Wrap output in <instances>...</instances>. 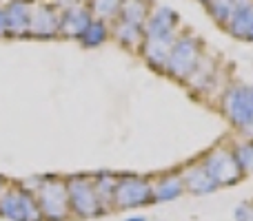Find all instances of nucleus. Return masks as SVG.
Here are the masks:
<instances>
[{
  "label": "nucleus",
  "mask_w": 253,
  "mask_h": 221,
  "mask_svg": "<svg viewBox=\"0 0 253 221\" xmlns=\"http://www.w3.org/2000/svg\"><path fill=\"white\" fill-rule=\"evenodd\" d=\"M218 109L227 117V122L242 135L251 139L253 135V87L251 84L233 82L220 93Z\"/></svg>",
  "instance_id": "nucleus-1"
},
{
  "label": "nucleus",
  "mask_w": 253,
  "mask_h": 221,
  "mask_svg": "<svg viewBox=\"0 0 253 221\" xmlns=\"http://www.w3.org/2000/svg\"><path fill=\"white\" fill-rule=\"evenodd\" d=\"M36 201H38L42 221H67L71 219L69 197H67V179L58 175H42L36 188Z\"/></svg>",
  "instance_id": "nucleus-2"
},
{
  "label": "nucleus",
  "mask_w": 253,
  "mask_h": 221,
  "mask_svg": "<svg viewBox=\"0 0 253 221\" xmlns=\"http://www.w3.org/2000/svg\"><path fill=\"white\" fill-rule=\"evenodd\" d=\"M67 179V197H69V210L74 219H96L102 217L105 210L93 188L91 175H71Z\"/></svg>",
  "instance_id": "nucleus-3"
},
{
  "label": "nucleus",
  "mask_w": 253,
  "mask_h": 221,
  "mask_svg": "<svg viewBox=\"0 0 253 221\" xmlns=\"http://www.w3.org/2000/svg\"><path fill=\"white\" fill-rule=\"evenodd\" d=\"M202 60V44L196 35L182 33L175 38L173 47L169 51L165 64V73L175 78L178 82H187V78L193 73V69L198 66V62Z\"/></svg>",
  "instance_id": "nucleus-4"
},
{
  "label": "nucleus",
  "mask_w": 253,
  "mask_h": 221,
  "mask_svg": "<svg viewBox=\"0 0 253 221\" xmlns=\"http://www.w3.org/2000/svg\"><path fill=\"white\" fill-rule=\"evenodd\" d=\"M200 164L205 166V170L209 173V177L213 179L218 188L236 186L245 177L231 146H213L200 157Z\"/></svg>",
  "instance_id": "nucleus-5"
},
{
  "label": "nucleus",
  "mask_w": 253,
  "mask_h": 221,
  "mask_svg": "<svg viewBox=\"0 0 253 221\" xmlns=\"http://www.w3.org/2000/svg\"><path fill=\"white\" fill-rule=\"evenodd\" d=\"M0 217L7 221H42L36 195L20 184H7L0 192Z\"/></svg>",
  "instance_id": "nucleus-6"
},
{
  "label": "nucleus",
  "mask_w": 253,
  "mask_h": 221,
  "mask_svg": "<svg viewBox=\"0 0 253 221\" xmlns=\"http://www.w3.org/2000/svg\"><path fill=\"white\" fill-rule=\"evenodd\" d=\"M151 204H153L151 177H144V175H118L114 210H135Z\"/></svg>",
  "instance_id": "nucleus-7"
},
{
  "label": "nucleus",
  "mask_w": 253,
  "mask_h": 221,
  "mask_svg": "<svg viewBox=\"0 0 253 221\" xmlns=\"http://www.w3.org/2000/svg\"><path fill=\"white\" fill-rule=\"evenodd\" d=\"M60 33V13L51 4H38L31 7L29 35L34 38H56Z\"/></svg>",
  "instance_id": "nucleus-8"
},
{
  "label": "nucleus",
  "mask_w": 253,
  "mask_h": 221,
  "mask_svg": "<svg viewBox=\"0 0 253 221\" xmlns=\"http://www.w3.org/2000/svg\"><path fill=\"white\" fill-rule=\"evenodd\" d=\"M178 13L171 7H158L149 13L144 22V38H178Z\"/></svg>",
  "instance_id": "nucleus-9"
},
{
  "label": "nucleus",
  "mask_w": 253,
  "mask_h": 221,
  "mask_svg": "<svg viewBox=\"0 0 253 221\" xmlns=\"http://www.w3.org/2000/svg\"><path fill=\"white\" fill-rule=\"evenodd\" d=\"M180 175H182V184H184V192H191V195H211V192L218 190L215 182L209 177V173L205 170V166L198 161H191L184 168H180Z\"/></svg>",
  "instance_id": "nucleus-10"
},
{
  "label": "nucleus",
  "mask_w": 253,
  "mask_h": 221,
  "mask_svg": "<svg viewBox=\"0 0 253 221\" xmlns=\"http://www.w3.org/2000/svg\"><path fill=\"white\" fill-rule=\"evenodd\" d=\"M151 190H153V204H167V201L180 199L184 195V184L180 170L162 173L156 179H151Z\"/></svg>",
  "instance_id": "nucleus-11"
},
{
  "label": "nucleus",
  "mask_w": 253,
  "mask_h": 221,
  "mask_svg": "<svg viewBox=\"0 0 253 221\" xmlns=\"http://www.w3.org/2000/svg\"><path fill=\"white\" fill-rule=\"evenodd\" d=\"M91 20L93 16L87 7L69 4V7H65L60 11V33L65 38H80Z\"/></svg>",
  "instance_id": "nucleus-12"
},
{
  "label": "nucleus",
  "mask_w": 253,
  "mask_h": 221,
  "mask_svg": "<svg viewBox=\"0 0 253 221\" xmlns=\"http://www.w3.org/2000/svg\"><path fill=\"white\" fill-rule=\"evenodd\" d=\"M9 27V38H27L29 35V20H31V2L29 0H11L4 7Z\"/></svg>",
  "instance_id": "nucleus-13"
},
{
  "label": "nucleus",
  "mask_w": 253,
  "mask_h": 221,
  "mask_svg": "<svg viewBox=\"0 0 253 221\" xmlns=\"http://www.w3.org/2000/svg\"><path fill=\"white\" fill-rule=\"evenodd\" d=\"M227 29L236 38L253 42V0H236V11H233Z\"/></svg>",
  "instance_id": "nucleus-14"
},
{
  "label": "nucleus",
  "mask_w": 253,
  "mask_h": 221,
  "mask_svg": "<svg viewBox=\"0 0 253 221\" xmlns=\"http://www.w3.org/2000/svg\"><path fill=\"white\" fill-rule=\"evenodd\" d=\"M175 38H144L142 47V58L147 60V64L156 71H165L167 58H169V51L173 47Z\"/></svg>",
  "instance_id": "nucleus-15"
},
{
  "label": "nucleus",
  "mask_w": 253,
  "mask_h": 221,
  "mask_svg": "<svg viewBox=\"0 0 253 221\" xmlns=\"http://www.w3.org/2000/svg\"><path fill=\"white\" fill-rule=\"evenodd\" d=\"M184 84L191 89L193 95H207L209 89L215 84V64H213V60H209V58L202 56V60L198 62V66L193 69V73L189 75Z\"/></svg>",
  "instance_id": "nucleus-16"
},
{
  "label": "nucleus",
  "mask_w": 253,
  "mask_h": 221,
  "mask_svg": "<svg viewBox=\"0 0 253 221\" xmlns=\"http://www.w3.org/2000/svg\"><path fill=\"white\" fill-rule=\"evenodd\" d=\"M93 177V188H96V195L100 199V206L105 210V215L114 213V195H116V184H118V175L109 173V170H102Z\"/></svg>",
  "instance_id": "nucleus-17"
},
{
  "label": "nucleus",
  "mask_w": 253,
  "mask_h": 221,
  "mask_svg": "<svg viewBox=\"0 0 253 221\" xmlns=\"http://www.w3.org/2000/svg\"><path fill=\"white\" fill-rule=\"evenodd\" d=\"M114 38L126 49H140L142 47V42H144V27L133 25V22L123 20V18H116Z\"/></svg>",
  "instance_id": "nucleus-18"
},
{
  "label": "nucleus",
  "mask_w": 253,
  "mask_h": 221,
  "mask_svg": "<svg viewBox=\"0 0 253 221\" xmlns=\"http://www.w3.org/2000/svg\"><path fill=\"white\" fill-rule=\"evenodd\" d=\"M107 38H109V27H107V22L93 18V20L89 22V27L84 29V33L80 35L78 40L83 42V47L96 49V47H100V44H105Z\"/></svg>",
  "instance_id": "nucleus-19"
},
{
  "label": "nucleus",
  "mask_w": 253,
  "mask_h": 221,
  "mask_svg": "<svg viewBox=\"0 0 253 221\" xmlns=\"http://www.w3.org/2000/svg\"><path fill=\"white\" fill-rule=\"evenodd\" d=\"M149 13H151V11H149L147 0H123V4H120V16L118 18L133 22V25L144 27Z\"/></svg>",
  "instance_id": "nucleus-20"
},
{
  "label": "nucleus",
  "mask_w": 253,
  "mask_h": 221,
  "mask_svg": "<svg viewBox=\"0 0 253 221\" xmlns=\"http://www.w3.org/2000/svg\"><path fill=\"white\" fill-rule=\"evenodd\" d=\"M120 4H123V0H89L91 16L105 22L120 16Z\"/></svg>",
  "instance_id": "nucleus-21"
},
{
  "label": "nucleus",
  "mask_w": 253,
  "mask_h": 221,
  "mask_svg": "<svg viewBox=\"0 0 253 221\" xmlns=\"http://www.w3.org/2000/svg\"><path fill=\"white\" fill-rule=\"evenodd\" d=\"M207 7H209L211 18H213L218 25L227 27L229 20H231V16H233V11H236V0H209Z\"/></svg>",
  "instance_id": "nucleus-22"
},
{
  "label": "nucleus",
  "mask_w": 253,
  "mask_h": 221,
  "mask_svg": "<svg viewBox=\"0 0 253 221\" xmlns=\"http://www.w3.org/2000/svg\"><path fill=\"white\" fill-rule=\"evenodd\" d=\"M233 155L238 159V166L245 175H253V139H242V142L233 144Z\"/></svg>",
  "instance_id": "nucleus-23"
},
{
  "label": "nucleus",
  "mask_w": 253,
  "mask_h": 221,
  "mask_svg": "<svg viewBox=\"0 0 253 221\" xmlns=\"http://www.w3.org/2000/svg\"><path fill=\"white\" fill-rule=\"evenodd\" d=\"M233 217H236V221H253V204L251 201L240 204L236 210H233Z\"/></svg>",
  "instance_id": "nucleus-24"
},
{
  "label": "nucleus",
  "mask_w": 253,
  "mask_h": 221,
  "mask_svg": "<svg viewBox=\"0 0 253 221\" xmlns=\"http://www.w3.org/2000/svg\"><path fill=\"white\" fill-rule=\"evenodd\" d=\"M0 38H9V27H7V16H4V7H0Z\"/></svg>",
  "instance_id": "nucleus-25"
},
{
  "label": "nucleus",
  "mask_w": 253,
  "mask_h": 221,
  "mask_svg": "<svg viewBox=\"0 0 253 221\" xmlns=\"http://www.w3.org/2000/svg\"><path fill=\"white\" fill-rule=\"evenodd\" d=\"M125 221H151V219H147V217H142V215H133V217H126Z\"/></svg>",
  "instance_id": "nucleus-26"
},
{
  "label": "nucleus",
  "mask_w": 253,
  "mask_h": 221,
  "mask_svg": "<svg viewBox=\"0 0 253 221\" xmlns=\"http://www.w3.org/2000/svg\"><path fill=\"white\" fill-rule=\"evenodd\" d=\"M4 186H7V179H4V177H2V175H0V192H2V190H4Z\"/></svg>",
  "instance_id": "nucleus-27"
},
{
  "label": "nucleus",
  "mask_w": 253,
  "mask_h": 221,
  "mask_svg": "<svg viewBox=\"0 0 253 221\" xmlns=\"http://www.w3.org/2000/svg\"><path fill=\"white\" fill-rule=\"evenodd\" d=\"M200 2H205V4H207V2H209V0H200Z\"/></svg>",
  "instance_id": "nucleus-28"
}]
</instances>
